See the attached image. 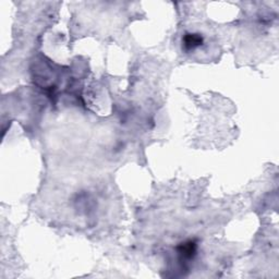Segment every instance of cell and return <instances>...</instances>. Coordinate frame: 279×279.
Wrapping results in <instances>:
<instances>
[{
  "instance_id": "obj_1",
  "label": "cell",
  "mask_w": 279,
  "mask_h": 279,
  "mask_svg": "<svg viewBox=\"0 0 279 279\" xmlns=\"http://www.w3.org/2000/svg\"><path fill=\"white\" fill-rule=\"evenodd\" d=\"M204 45V37L198 33H186L182 39V47L186 52H192Z\"/></svg>"
},
{
  "instance_id": "obj_2",
  "label": "cell",
  "mask_w": 279,
  "mask_h": 279,
  "mask_svg": "<svg viewBox=\"0 0 279 279\" xmlns=\"http://www.w3.org/2000/svg\"><path fill=\"white\" fill-rule=\"evenodd\" d=\"M196 252V243L194 241H186V242L182 243L178 246V253L182 259L185 260H191L193 256L195 255Z\"/></svg>"
}]
</instances>
